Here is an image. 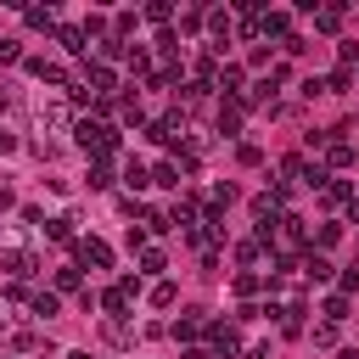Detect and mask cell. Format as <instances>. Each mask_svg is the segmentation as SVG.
<instances>
[{"mask_svg":"<svg viewBox=\"0 0 359 359\" xmlns=\"http://www.w3.org/2000/svg\"><path fill=\"white\" fill-rule=\"evenodd\" d=\"M73 140H79L90 157H112V151H118V129L101 123V118H79V123H73Z\"/></svg>","mask_w":359,"mask_h":359,"instance_id":"6da1fadb","label":"cell"},{"mask_svg":"<svg viewBox=\"0 0 359 359\" xmlns=\"http://www.w3.org/2000/svg\"><path fill=\"white\" fill-rule=\"evenodd\" d=\"M73 252H79V269H112V247L101 236H79Z\"/></svg>","mask_w":359,"mask_h":359,"instance_id":"7a4b0ae2","label":"cell"},{"mask_svg":"<svg viewBox=\"0 0 359 359\" xmlns=\"http://www.w3.org/2000/svg\"><path fill=\"white\" fill-rule=\"evenodd\" d=\"M135 292H140V286H135L129 275H123L118 286H107V292H101V309H107V320H123V314L135 309Z\"/></svg>","mask_w":359,"mask_h":359,"instance_id":"3957f363","label":"cell"},{"mask_svg":"<svg viewBox=\"0 0 359 359\" xmlns=\"http://www.w3.org/2000/svg\"><path fill=\"white\" fill-rule=\"evenodd\" d=\"M258 39H292V11L286 6H269V11H258Z\"/></svg>","mask_w":359,"mask_h":359,"instance_id":"277c9868","label":"cell"},{"mask_svg":"<svg viewBox=\"0 0 359 359\" xmlns=\"http://www.w3.org/2000/svg\"><path fill=\"white\" fill-rule=\"evenodd\" d=\"M208 342H213V359H230L236 342H241V331H236L230 320H208Z\"/></svg>","mask_w":359,"mask_h":359,"instance_id":"5b68a950","label":"cell"},{"mask_svg":"<svg viewBox=\"0 0 359 359\" xmlns=\"http://www.w3.org/2000/svg\"><path fill=\"white\" fill-rule=\"evenodd\" d=\"M241 118H247V107H241V101H219V112H213V129H219L224 140H236V135H241Z\"/></svg>","mask_w":359,"mask_h":359,"instance_id":"8992f818","label":"cell"},{"mask_svg":"<svg viewBox=\"0 0 359 359\" xmlns=\"http://www.w3.org/2000/svg\"><path fill=\"white\" fill-rule=\"evenodd\" d=\"M168 331H174V342H185V348H191V342H196V337L208 331V314H202V309H185V314H180V320L168 325Z\"/></svg>","mask_w":359,"mask_h":359,"instance_id":"52a82bcc","label":"cell"},{"mask_svg":"<svg viewBox=\"0 0 359 359\" xmlns=\"http://www.w3.org/2000/svg\"><path fill=\"white\" fill-rule=\"evenodd\" d=\"M325 135H331V140H325V168H337V174H342V168H353V157H359V151H353L337 129H325Z\"/></svg>","mask_w":359,"mask_h":359,"instance_id":"ba28073f","label":"cell"},{"mask_svg":"<svg viewBox=\"0 0 359 359\" xmlns=\"http://www.w3.org/2000/svg\"><path fill=\"white\" fill-rule=\"evenodd\" d=\"M213 90H224V101H241V95H247V73H241L236 62H224V67H219V84H213Z\"/></svg>","mask_w":359,"mask_h":359,"instance_id":"9c48e42d","label":"cell"},{"mask_svg":"<svg viewBox=\"0 0 359 359\" xmlns=\"http://www.w3.org/2000/svg\"><path fill=\"white\" fill-rule=\"evenodd\" d=\"M208 28H213V39H219V45H213V56H219V50L236 39V11H208Z\"/></svg>","mask_w":359,"mask_h":359,"instance_id":"30bf717a","label":"cell"},{"mask_svg":"<svg viewBox=\"0 0 359 359\" xmlns=\"http://www.w3.org/2000/svg\"><path fill=\"white\" fill-rule=\"evenodd\" d=\"M28 73H34V79H45V84H62V90L73 84V79H67V67H62V62H45V56H28Z\"/></svg>","mask_w":359,"mask_h":359,"instance_id":"8fae6325","label":"cell"},{"mask_svg":"<svg viewBox=\"0 0 359 359\" xmlns=\"http://www.w3.org/2000/svg\"><path fill=\"white\" fill-rule=\"evenodd\" d=\"M320 202H325V208H348V202H353V185L331 174V180H325V191H320Z\"/></svg>","mask_w":359,"mask_h":359,"instance_id":"7c38bea8","label":"cell"},{"mask_svg":"<svg viewBox=\"0 0 359 359\" xmlns=\"http://www.w3.org/2000/svg\"><path fill=\"white\" fill-rule=\"evenodd\" d=\"M0 269H6L11 280H28L39 264H34V252H6V258H0Z\"/></svg>","mask_w":359,"mask_h":359,"instance_id":"4fadbf2b","label":"cell"},{"mask_svg":"<svg viewBox=\"0 0 359 359\" xmlns=\"http://www.w3.org/2000/svg\"><path fill=\"white\" fill-rule=\"evenodd\" d=\"M342 11H348L342 0H337V6H314V28H320V34H337V28H342Z\"/></svg>","mask_w":359,"mask_h":359,"instance_id":"5bb4252c","label":"cell"},{"mask_svg":"<svg viewBox=\"0 0 359 359\" xmlns=\"http://www.w3.org/2000/svg\"><path fill=\"white\" fill-rule=\"evenodd\" d=\"M56 45H62L67 56H84V50H90V34H84V28H56Z\"/></svg>","mask_w":359,"mask_h":359,"instance_id":"9a60e30c","label":"cell"},{"mask_svg":"<svg viewBox=\"0 0 359 359\" xmlns=\"http://www.w3.org/2000/svg\"><path fill=\"white\" fill-rule=\"evenodd\" d=\"M28 314H34V320H50V314H62V297H56V292H34V297H28Z\"/></svg>","mask_w":359,"mask_h":359,"instance_id":"2e32d148","label":"cell"},{"mask_svg":"<svg viewBox=\"0 0 359 359\" xmlns=\"http://www.w3.org/2000/svg\"><path fill=\"white\" fill-rule=\"evenodd\" d=\"M118 56H129V45H123L118 34H101V39H95V62H118Z\"/></svg>","mask_w":359,"mask_h":359,"instance_id":"e0dca14e","label":"cell"},{"mask_svg":"<svg viewBox=\"0 0 359 359\" xmlns=\"http://www.w3.org/2000/svg\"><path fill=\"white\" fill-rule=\"evenodd\" d=\"M84 185H90V191H107V185H112V163H107V157H90V174H84Z\"/></svg>","mask_w":359,"mask_h":359,"instance_id":"ac0fdd59","label":"cell"},{"mask_svg":"<svg viewBox=\"0 0 359 359\" xmlns=\"http://www.w3.org/2000/svg\"><path fill=\"white\" fill-rule=\"evenodd\" d=\"M151 185H163V191H180V185H185L180 163H157V168H151Z\"/></svg>","mask_w":359,"mask_h":359,"instance_id":"d6986e66","label":"cell"},{"mask_svg":"<svg viewBox=\"0 0 359 359\" xmlns=\"http://www.w3.org/2000/svg\"><path fill=\"white\" fill-rule=\"evenodd\" d=\"M303 280H331V258L325 252H303Z\"/></svg>","mask_w":359,"mask_h":359,"instance_id":"ffe728a7","label":"cell"},{"mask_svg":"<svg viewBox=\"0 0 359 359\" xmlns=\"http://www.w3.org/2000/svg\"><path fill=\"white\" fill-rule=\"evenodd\" d=\"M123 185H129V191H146V185H151V168L129 157V163H123Z\"/></svg>","mask_w":359,"mask_h":359,"instance_id":"44dd1931","label":"cell"},{"mask_svg":"<svg viewBox=\"0 0 359 359\" xmlns=\"http://www.w3.org/2000/svg\"><path fill=\"white\" fill-rule=\"evenodd\" d=\"M342 241V224H320L314 236H309V252H325V247H337Z\"/></svg>","mask_w":359,"mask_h":359,"instance_id":"7402d4cb","label":"cell"},{"mask_svg":"<svg viewBox=\"0 0 359 359\" xmlns=\"http://www.w3.org/2000/svg\"><path fill=\"white\" fill-rule=\"evenodd\" d=\"M22 17H28V28H45V34L56 28V6H28Z\"/></svg>","mask_w":359,"mask_h":359,"instance_id":"603a6c76","label":"cell"},{"mask_svg":"<svg viewBox=\"0 0 359 359\" xmlns=\"http://www.w3.org/2000/svg\"><path fill=\"white\" fill-rule=\"evenodd\" d=\"M45 236H50V241H79V236H73V213H56V219L45 224Z\"/></svg>","mask_w":359,"mask_h":359,"instance_id":"cb8c5ba5","label":"cell"},{"mask_svg":"<svg viewBox=\"0 0 359 359\" xmlns=\"http://www.w3.org/2000/svg\"><path fill=\"white\" fill-rule=\"evenodd\" d=\"M79 286H84L79 264H62V269H56V297H62V292H79Z\"/></svg>","mask_w":359,"mask_h":359,"instance_id":"d4e9b609","label":"cell"},{"mask_svg":"<svg viewBox=\"0 0 359 359\" xmlns=\"http://www.w3.org/2000/svg\"><path fill=\"white\" fill-rule=\"evenodd\" d=\"M320 314H325L331 325H342V320H348V297H342V292H331V297L320 303Z\"/></svg>","mask_w":359,"mask_h":359,"instance_id":"484cf974","label":"cell"},{"mask_svg":"<svg viewBox=\"0 0 359 359\" xmlns=\"http://www.w3.org/2000/svg\"><path fill=\"white\" fill-rule=\"evenodd\" d=\"M258 252H264V241H258V236H252V241H236V264H241V269H252V264H258Z\"/></svg>","mask_w":359,"mask_h":359,"instance_id":"4316f807","label":"cell"},{"mask_svg":"<svg viewBox=\"0 0 359 359\" xmlns=\"http://www.w3.org/2000/svg\"><path fill=\"white\" fill-rule=\"evenodd\" d=\"M163 269H168L163 247H146V252H140V275H163Z\"/></svg>","mask_w":359,"mask_h":359,"instance_id":"83f0119b","label":"cell"},{"mask_svg":"<svg viewBox=\"0 0 359 359\" xmlns=\"http://www.w3.org/2000/svg\"><path fill=\"white\" fill-rule=\"evenodd\" d=\"M140 17H146V22H157V28H168V17H174V6H168V0H151V6L140 11Z\"/></svg>","mask_w":359,"mask_h":359,"instance_id":"f1b7e54d","label":"cell"},{"mask_svg":"<svg viewBox=\"0 0 359 359\" xmlns=\"http://www.w3.org/2000/svg\"><path fill=\"white\" fill-rule=\"evenodd\" d=\"M202 22H208V11H202V6H185V11H180V34H196Z\"/></svg>","mask_w":359,"mask_h":359,"instance_id":"f546056e","label":"cell"},{"mask_svg":"<svg viewBox=\"0 0 359 359\" xmlns=\"http://www.w3.org/2000/svg\"><path fill=\"white\" fill-rule=\"evenodd\" d=\"M337 62L359 73V39H337Z\"/></svg>","mask_w":359,"mask_h":359,"instance_id":"4dcf8cb0","label":"cell"},{"mask_svg":"<svg viewBox=\"0 0 359 359\" xmlns=\"http://www.w3.org/2000/svg\"><path fill=\"white\" fill-rule=\"evenodd\" d=\"M353 84H359V73H353V67H337V73L325 79V90H353Z\"/></svg>","mask_w":359,"mask_h":359,"instance_id":"1f68e13d","label":"cell"},{"mask_svg":"<svg viewBox=\"0 0 359 359\" xmlns=\"http://www.w3.org/2000/svg\"><path fill=\"white\" fill-rule=\"evenodd\" d=\"M146 230H151V236H163V230H174V213H163V208H151V213H146Z\"/></svg>","mask_w":359,"mask_h":359,"instance_id":"d6a6232c","label":"cell"},{"mask_svg":"<svg viewBox=\"0 0 359 359\" xmlns=\"http://www.w3.org/2000/svg\"><path fill=\"white\" fill-rule=\"evenodd\" d=\"M258 286H264V275H252V269H241V275H236V292H241V297H252Z\"/></svg>","mask_w":359,"mask_h":359,"instance_id":"836d02e7","label":"cell"},{"mask_svg":"<svg viewBox=\"0 0 359 359\" xmlns=\"http://www.w3.org/2000/svg\"><path fill=\"white\" fill-rule=\"evenodd\" d=\"M174 297H180V292H174V280H157V286H151V303H157V309H168Z\"/></svg>","mask_w":359,"mask_h":359,"instance_id":"e575fe53","label":"cell"},{"mask_svg":"<svg viewBox=\"0 0 359 359\" xmlns=\"http://www.w3.org/2000/svg\"><path fill=\"white\" fill-rule=\"evenodd\" d=\"M314 348H337V325H331V320L314 325Z\"/></svg>","mask_w":359,"mask_h":359,"instance_id":"d590c367","label":"cell"},{"mask_svg":"<svg viewBox=\"0 0 359 359\" xmlns=\"http://www.w3.org/2000/svg\"><path fill=\"white\" fill-rule=\"evenodd\" d=\"M0 62H6V67H11V62H28V56H22V39H0Z\"/></svg>","mask_w":359,"mask_h":359,"instance_id":"8d00e7d4","label":"cell"},{"mask_svg":"<svg viewBox=\"0 0 359 359\" xmlns=\"http://www.w3.org/2000/svg\"><path fill=\"white\" fill-rule=\"evenodd\" d=\"M236 157H241V163H247V168H258V163H264V151H258V146H252V140H241V146H236Z\"/></svg>","mask_w":359,"mask_h":359,"instance_id":"74e56055","label":"cell"},{"mask_svg":"<svg viewBox=\"0 0 359 359\" xmlns=\"http://www.w3.org/2000/svg\"><path fill=\"white\" fill-rule=\"evenodd\" d=\"M337 292H342V297H348V292H359V264H353V269H342V280H337Z\"/></svg>","mask_w":359,"mask_h":359,"instance_id":"f35d334b","label":"cell"},{"mask_svg":"<svg viewBox=\"0 0 359 359\" xmlns=\"http://www.w3.org/2000/svg\"><path fill=\"white\" fill-rule=\"evenodd\" d=\"M135 22H140L135 11H118V17H112V28H118V34H135Z\"/></svg>","mask_w":359,"mask_h":359,"instance_id":"ab89813d","label":"cell"},{"mask_svg":"<svg viewBox=\"0 0 359 359\" xmlns=\"http://www.w3.org/2000/svg\"><path fill=\"white\" fill-rule=\"evenodd\" d=\"M208 101V84H185V107H202Z\"/></svg>","mask_w":359,"mask_h":359,"instance_id":"60d3db41","label":"cell"},{"mask_svg":"<svg viewBox=\"0 0 359 359\" xmlns=\"http://www.w3.org/2000/svg\"><path fill=\"white\" fill-rule=\"evenodd\" d=\"M11 151H17V135H11L6 123H0V157H11Z\"/></svg>","mask_w":359,"mask_h":359,"instance_id":"b9f144b4","label":"cell"},{"mask_svg":"<svg viewBox=\"0 0 359 359\" xmlns=\"http://www.w3.org/2000/svg\"><path fill=\"white\" fill-rule=\"evenodd\" d=\"M348 224H359V191H353V202H348Z\"/></svg>","mask_w":359,"mask_h":359,"instance_id":"7bdbcfd3","label":"cell"},{"mask_svg":"<svg viewBox=\"0 0 359 359\" xmlns=\"http://www.w3.org/2000/svg\"><path fill=\"white\" fill-rule=\"evenodd\" d=\"M180 359H213V353H202V348H185V353H180Z\"/></svg>","mask_w":359,"mask_h":359,"instance_id":"ee69618b","label":"cell"},{"mask_svg":"<svg viewBox=\"0 0 359 359\" xmlns=\"http://www.w3.org/2000/svg\"><path fill=\"white\" fill-rule=\"evenodd\" d=\"M337 359H359V348H337Z\"/></svg>","mask_w":359,"mask_h":359,"instance_id":"f6af8a7d","label":"cell"},{"mask_svg":"<svg viewBox=\"0 0 359 359\" xmlns=\"http://www.w3.org/2000/svg\"><path fill=\"white\" fill-rule=\"evenodd\" d=\"M62 359H95V353H84V348H73V353H62Z\"/></svg>","mask_w":359,"mask_h":359,"instance_id":"bcb514c9","label":"cell"}]
</instances>
